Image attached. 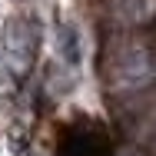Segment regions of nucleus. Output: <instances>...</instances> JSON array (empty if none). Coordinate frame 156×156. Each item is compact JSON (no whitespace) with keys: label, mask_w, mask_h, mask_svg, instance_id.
<instances>
[{"label":"nucleus","mask_w":156,"mask_h":156,"mask_svg":"<svg viewBox=\"0 0 156 156\" xmlns=\"http://www.w3.org/2000/svg\"><path fill=\"white\" fill-rule=\"evenodd\" d=\"M60 156H106L100 133H87V129H73L63 143Z\"/></svg>","instance_id":"obj_3"},{"label":"nucleus","mask_w":156,"mask_h":156,"mask_svg":"<svg viewBox=\"0 0 156 156\" xmlns=\"http://www.w3.org/2000/svg\"><path fill=\"white\" fill-rule=\"evenodd\" d=\"M57 50H60L63 63L73 70V66H80V50H76V30L73 27H60L57 30Z\"/></svg>","instance_id":"obj_4"},{"label":"nucleus","mask_w":156,"mask_h":156,"mask_svg":"<svg viewBox=\"0 0 156 156\" xmlns=\"http://www.w3.org/2000/svg\"><path fill=\"white\" fill-rule=\"evenodd\" d=\"M37 43H40V27L37 20H27V17H10L3 23V33H0V57H3V66L23 80L30 73L33 60H37Z\"/></svg>","instance_id":"obj_1"},{"label":"nucleus","mask_w":156,"mask_h":156,"mask_svg":"<svg viewBox=\"0 0 156 156\" xmlns=\"http://www.w3.org/2000/svg\"><path fill=\"white\" fill-rule=\"evenodd\" d=\"M113 83L120 90H146L156 83V53L146 43H126L113 53Z\"/></svg>","instance_id":"obj_2"}]
</instances>
